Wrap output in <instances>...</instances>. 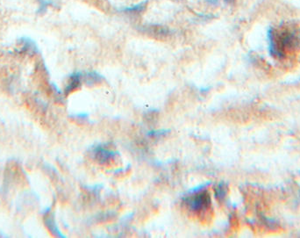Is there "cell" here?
Listing matches in <instances>:
<instances>
[{
  "instance_id": "cell-1",
  "label": "cell",
  "mask_w": 300,
  "mask_h": 238,
  "mask_svg": "<svg viewBox=\"0 0 300 238\" xmlns=\"http://www.w3.org/2000/svg\"><path fill=\"white\" fill-rule=\"evenodd\" d=\"M269 51L272 57L283 59L300 48V32L295 29H271L268 31Z\"/></svg>"
},
{
  "instance_id": "cell-2",
  "label": "cell",
  "mask_w": 300,
  "mask_h": 238,
  "mask_svg": "<svg viewBox=\"0 0 300 238\" xmlns=\"http://www.w3.org/2000/svg\"><path fill=\"white\" fill-rule=\"evenodd\" d=\"M206 200H208V197L205 198L204 194H200V195L194 197L191 202H189V206L192 207V209L200 210L202 207H204V205L207 203Z\"/></svg>"
},
{
  "instance_id": "cell-3",
  "label": "cell",
  "mask_w": 300,
  "mask_h": 238,
  "mask_svg": "<svg viewBox=\"0 0 300 238\" xmlns=\"http://www.w3.org/2000/svg\"><path fill=\"white\" fill-rule=\"evenodd\" d=\"M147 4H148V0H145L140 4H134V5L128 6V7H124V8L120 10V12H126V13H139V12L144 11Z\"/></svg>"
},
{
  "instance_id": "cell-4",
  "label": "cell",
  "mask_w": 300,
  "mask_h": 238,
  "mask_svg": "<svg viewBox=\"0 0 300 238\" xmlns=\"http://www.w3.org/2000/svg\"><path fill=\"white\" fill-rule=\"evenodd\" d=\"M46 225L48 227V230H50L52 233H54V234H57L58 236H60V237H63V236L60 234V231L57 230L56 223H55V221H54V219H53L52 217L48 216V217L46 218Z\"/></svg>"
},
{
  "instance_id": "cell-5",
  "label": "cell",
  "mask_w": 300,
  "mask_h": 238,
  "mask_svg": "<svg viewBox=\"0 0 300 238\" xmlns=\"http://www.w3.org/2000/svg\"><path fill=\"white\" fill-rule=\"evenodd\" d=\"M37 1H40V0H37Z\"/></svg>"
}]
</instances>
